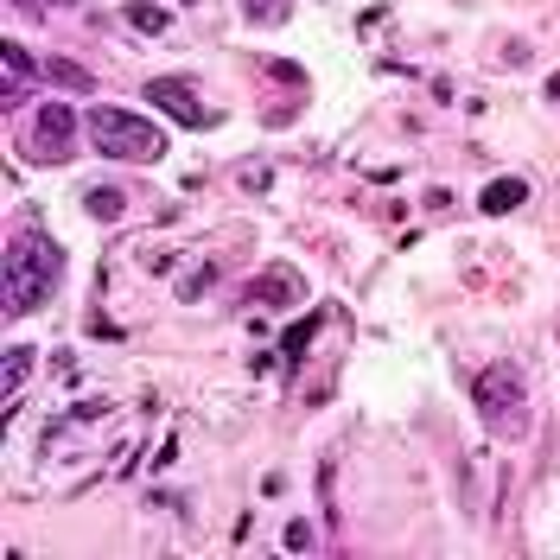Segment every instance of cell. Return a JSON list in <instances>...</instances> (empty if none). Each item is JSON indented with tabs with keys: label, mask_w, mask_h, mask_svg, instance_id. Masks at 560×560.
Segmentation results:
<instances>
[{
	"label": "cell",
	"mask_w": 560,
	"mask_h": 560,
	"mask_svg": "<svg viewBox=\"0 0 560 560\" xmlns=\"http://www.w3.org/2000/svg\"><path fill=\"white\" fill-rule=\"evenodd\" d=\"M64 274V255L58 242L45 230H13L7 236V261H0V287H7V312L20 319V312H39L51 300V287H58Z\"/></svg>",
	"instance_id": "1"
},
{
	"label": "cell",
	"mask_w": 560,
	"mask_h": 560,
	"mask_svg": "<svg viewBox=\"0 0 560 560\" xmlns=\"http://www.w3.org/2000/svg\"><path fill=\"white\" fill-rule=\"evenodd\" d=\"M471 401H478V420L503 440H522L529 433V382H522L516 363H484L478 382H471Z\"/></svg>",
	"instance_id": "2"
},
{
	"label": "cell",
	"mask_w": 560,
	"mask_h": 560,
	"mask_svg": "<svg viewBox=\"0 0 560 560\" xmlns=\"http://www.w3.org/2000/svg\"><path fill=\"white\" fill-rule=\"evenodd\" d=\"M249 20H255V26H274V20H287V0H249Z\"/></svg>",
	"instance_id": "13"
},
{
	"label": "cell",
	"mask_w": 560,
	"mask_h": 560,
	"mask_svg": "<svg viewBox=\"0 0 560 560\" xmlns=\"http://www.w3.org/2000/svg\"><path fill=\"white\" fill-rule=\"evenodd\" d=\"M13 7H26V0H13Z\"/></svg>",
	"instance_id": "18"
},
{
	"label": "cell",
	"mask_w": 560,
	"mask_h": 560,
	"mask_svg": "<svg viewBox=\"0 0 560 560\" xmlns=\"http://www.w3.org/2000/svg\"><path fill=\"white\" fill-rule=\"evenodd\" d=\"M548 96H554V102H560V70H554V77H548Z\"/></svg>",
	"instance_id": "17"
},
{
	"label": "cell",
	"mask_w": 560,
	"mask_h": 560,
	"mask_svg": "<svg viewBox=\"0 0 560 560\" xmlns=\"http://www.w3.org/2000/svg\"><path fill=\"white\" fill-rule=\"evenodd\" d=\"M210 274H217V268H198V274H191V280H185V287H179V300H198V293L210 287Z\"/></svg>",
	"instance_id": "15"
},
{
	"label": "cell",
	"mask_w": 560,
	"mask_h": 560,
	"mask_svg": "<svg viewBox=\"0 0 560 560\" xmlns=\"http://www.w3.org/2000/svg\"><path fill=\"white\" fill-rule=\"evenodd\" d=\"M45 70H51V83H58V90H77V96H90V90H96V77H90V70H83L77 58H51Z\"/></svg>",
	"instance_id": "9"
},
{
	"label": "cell",
	"mask_w": 560,
	"mask_h": 560,
	"mask_svg": "<svg viewBox=\"0 0 560 560\" xmlns=\"http://www.w3.org/2000/svg\"><path fill=\"white\" fill-rule=\"evenodd\" d=\"M287 548H293V554L312 548V529H306V522H287Z\"/></svg>",
	"instance_id": "16"
},
{
	"label": "cell",
	"mask_w": 560,
	"mask_h": 560,
	"mask_svg": "<svg viewBox=\"0 0 560 560\" xmlns=\"http://www.w3.org/2000/svg\"><path fill=\"white\" fill-rule=\"evenodd\" d=\"M522 198H529V185H522V179H497V185H484V198H478V204L490 210V217H510Z\"/></svg>",
	"instance_id": "8"
},
{
	"label": "cell",
	"mask_w": 560,
	"mask_h": 560,
	"mask_svg": "<svg viewBox=\"0 0 560 560\" xmlns=\"http://www.w3.org/2000/svg\"><path fill=\"white\" fill-rule=\"evenodd\" d=\"M26 153L39 166H58L77 153V109L70 102H39V115H32V134H26Z\"/></svg>",
	"instance_id": "4"
},
{
	"label": "cell",
	"mask_w": 560,
	"mask_h": 560,
	"mask_svg": "<svg viewBox=\"0 0 560 560\" xmlns=\"http://www.w3.org/2000/svg\"><path fill=\"white\" fill-rule=\"evenodd\" d=\"M26 370H32V350H26V344H13V350H7V363H0V389L13 395V389H20V376H26Z\"/></svg>",
	"instance_id": "11"
},
{
	"label": "cell",
	"mask_w": 560,
	"mask_h": 560,
	"mask_svg": "<svg viewBox=\"0 0 560 560\" xmlns=\"http://www.w3.org/2000/svg\"><path fill=\"white\" fill-rule=\"evenodd\" d=\"M121 210H128V198H121V191H109V185L90 191V217H96V223H115Z\"/></svg>",
	"instance_id": "12"
},
{
	"label": "cell",
	"mask_w": 560,
	"mask_h": 560,
	"mask_svg": "<svg viewBox=\"0 0 560 560\" xmlns=\"http://www.w3.org/2000/svg\"><path fill=\"white\" fill-rule=\"evenodd\" d=\"M90 140H96V153L134 160V166H153L166 153V134L153 128L147 115H134V109H90Z\"/></svg>",
	"instance_id": "3"
},
{
	"label": "cell",
	"mask_w": 560,
	"mask_h": 560,
	"mask_svg": "<svg viewBox=\"0 0 560 560\" xmlns=\"http://www.w3.org/2000/svg\"><path fill=\"white\" fill-rule=\"evenodd\" d=\"M0 64H7V109H20V96L32 90V58H26V45H0Z\"/></svg>",
	"instance_id": "6"
},
{
	"label": "cell",
	"mask_w": 560,
	"mask_h": 560,
	"mask_svg": "<svg viewBox=\"0 0 560 560\" xmlns=\"http://www.w3.org/2000/svg\"><path fill=\"white\" fill-rule=\"evenodd\" d=\"M312 331H319V319H306V325H293V331H287V357H300V350L312 344Z\"/></svg>",
	"instance_id": "14"
},
{
	"label": "cell",
	"mask_w": 560,
	"mask_h": 560,
	"mask_svg": "<svg viewBox=\"0 0 560 560\" xmlns=\"http://www.w3.org/2000/svg\"><path fill=\"white\" fill-rule=\"evenodd\" d=\"M300 293H306V280L293 274V268H268V274L249 287V300H300Z\"/></svg>",
	"instance_id": "7"
},
{
	"label": "cell",
	"mask_w": 560,
	"mask_h": 560,
	"mask_svg": "<svg viewBox=\"0 0 560 560\" xmlns=\"http://www.w3.org/2000/svg\"><path fill=\"white\" fill-rule=\"evenodd\" d=\"M128 26H134V32H166L172 13H166V7H147V0H128Z\"/></svg>",
	"instance_id": "10"
},
{
	"label": "cell",
	"mask_w": 560,
	"mask_h": 560,
	"mask_svg": "<svg viewBox=\"0 0 560 560\" xmlns=\"http://www.w3.org/2000/svg\"><path fill=\"white\" fill-rule=\"evenodd\" d=\"M147 102H160L166 115H179L185 128H210V109H198V83H185V77H153L147 83Z\"/></svg>",
	"instance_id": "5"
}]
</instances>
